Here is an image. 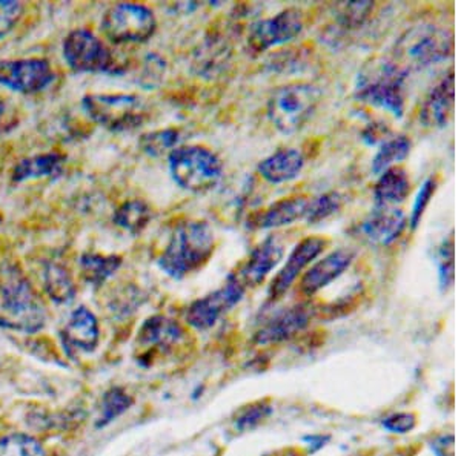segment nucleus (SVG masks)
Listing matches in <instances>:
<instances>
[{
    "label": "nucleus",
    "mask_w": 461,
    "mask_h": 456,
    "mask_svg": "<svg viewBox=\"0 0 461 456\" xmlns=\"http://www.w3.org/2000/svg\"><path fill=\"white\" fill-rule=\"evenodd\" d=\"M47 325V309L17 264L0 269V327L37 334Z\"/></svg>",
    "instance_id": "f257e3e1"
},
{
    "label": "nucleus",
    "mask_w": 461,
    "mask_h": 456,
    "mask_svg": "<svg viewBox=\"0 0 461 456\" xmlns=\"http://www.w3.org/2000/svg\"><path fill=\"white\" fill-rule=\"evenodd\" d=\"M214 229L204 220L178 223L163 249L158 264L173 280H182L203 268L214 254Z\"/></svg>",
    "instance_id": "f03ea898"
},
{
    "label": "nucleus",
    "mask_w": 461,
    "mask_h": 456,
    "mask_svg": "<svg viewBox=\"0 0 461 456\" xmlns=\"http://www.w3.org/2000/svg\"><path fill=\"white\" fill-rule=\"evenodd\" d=\"M408 76L391 58H373L357 74L354 99L402 119L406 105L404 85Z\"/></svg>",
    "instance_id": "7ed1b4c3"
},
{
    "label": "nucleus",
    "mask_w": 461,
    "mask_h": 456,
    "mask_svg": "<svg viewBox=\"0 0 461 456\" xmlns=\"http://www.w3.org/2000/svg\"><path fill=\"white\" fill-rule=\"evenodd\" d=\"M454 54V32L429 22L408 28L393 43V62L406 73L445 62Z\"/></svg>",
    "instance_id": "20e7f679"
},
{
    "label": "nucleus",
    "mask_w": 461,
    "mask_h": 456,
    "mask_svg": "<svg viewBox=\"0 0 461 456\" xmlns=\"http://www.w3.org/2000/svg\"><path fill=\"white\" fill-rule=\"evenodd\" d=\"M168 168L174 183L193 194L210 192L223 179L221 157L200 145L173 149L168 154Z\"/></svg>",
    "instance_id": "39448f33"
},
{
    "label": "nucleus",
    "mask_w": 461,
    "mask_h": 456,
    "mask_svg": "<svg viewBox=\"0 0 461 456\" xmlns=\"http://www.w3.org/2000/svg\"><path fill=\"white\" fill-rule=\"evenodd\" d=\"M321 102L314 84L294 82L274 91L267 99V114L274 128L285 136L300 131L312 119Z\"/></svg>",
    "instance_id": "423d86ee"
},
{
    "label": "nucleus",
    "mask_w": 461,
    "mask_h": 456,
    "mask_svg": "<svg viewBox=\"0 0 461 456\" xmlns=\"http://www.w3.org/2000/svg\"><path fill=\"white\" fill-rule=\"evenodd\" d=\"M82 106L91 121L114 132L132 131L148 117L147 105L137 94H88Z\"/></svg>",
    "instance_id": "0eeeda50"
},
{
    "label": "nucleus",
    "mask_w": 461,
    "mask_h": 456,
    "mask_svg": "<svg viewBox=\"0 0 461 456\" xmlns=\"http://www.w3.org/2000/svg\"><path fill=\"white\" fill-rule=\"evenodd\" d=\"M100 30L115 45L145 43L158 31V19L148 6L117 4L105 11Z\"/></svg>",
    "instance_id": "6e6552de"
},
{
    "label": "nucleus",
    "mask_w": 461,
    "mask_h": 456,
    "mask_svg": "<svg viewBox=\"0 0 461 456\" xmlns=\"http://www.w3.org/2000/svg\"><path fill=\"white\" fill-rule=\"evenodd\" d=\"M63 58L74 73H117L114 58L95 32L77 28L65 37Z\"/></svg>",
    "instance_id": "1a4fd4ad"
},
{
    "label": "nucleus",
    "mask_w": 461,
    "mask_h": 456,
    "mask_svg": "<svg viewBox=\"0 0 461 456\" xmlns=\"http://www.w3.org/2000/svg\"><path fill=\"white\" fill-rule=\"evenodd\" d=\"M245 294L247 288L237 280L234 273H230L221 288L189 304L185 315L186 323L195 331H210L221 318L240 303Z\"/></svg>",
    "instance_id": "9d476101"
},
{
    "label": "nucleus",
    "mask_w": 461,
    "mask_h": 456,
    "mask_svg": "<svg viewBox=\"0 0 461 456\" xmlns=\"http://www.w3.org/2000/svg\"><path fill=\"white\" fill-rule=\"evenodd\" d=\"M304 14L299 8H286L276 16L260 19L248 30L247 47L252 54H262L271 48L293 42L303 32Z\"/></svg>",
    "instance_id": "9b49d317"
},
{
    "label": "nucleus",
    "mask_w": 461,
    "mask_h": 456,
    "mask_svg": "<svg viewBox=\"0 0 461 456\" xmlns=\"http://www.w3.org/2000/svg\"><path fill=\"white\" fill-rule=\"evenodd\" d=\"M56 79L45 58H0V86L19 94H39Z\"/></svg>",
    "instance_id": "f8f14e48"
},
{
    "label": "nucleus",
    "mask_w": 461,
    "mask_h": 456,
    "mask_svg": "<svg viewBox=\"0 0 461 456\" xmlns=\"http://www.w3.org/2000/svg\"><path fill=\"white\" fill-rule=\"evenodd\" d=\"M328 243L330 242L325 237L317 236L306 237L302 242L297 243L286 258L284 268L278 271L269 284V300L277 301L282 299L289 289L293 288V284L303 275L304 271L323 254Z\"/></svg>",
    "instance_id": "ddd939ff"
},
{
    "label": "nucleus",
    "mask_w": 461,
    "mask_h": 456,
    "mask_svg": "<svg viewBox=\"0 0 461 456\" xmlns=\"http://www.w3.org/2000/svg\"><path fill=\"white\" fill-rule=\"evenodd\" d=\"M317 315V309L311 304H294L291 308L282 309L267 318L258 327L252 341L258 346H273L289 341L299 335L311 325V320Z\"/></svg>",
    "instance_id": "4468645a"
},
{
    "label": "nucleus",
    "mask_w": 461,
    "mask_h": 456,
    "mask_svg": "<svg viewBox=\"0 0 461 456\" xmlns=\"http://www.w3.org/2000/svg\"><path fill=\"white\" fill-rule=\"evenodd\" d=\"M408 225V219L399 208H377L354 228L358 238L374 246L388 247L399 240Z\"/></svg>",
    "instance_id": "2eb2a0df"
},
{
    "label": "nucleus",
    "mask_w": 461,
    "mask_h": 456,
    "mask_svg": "<svg viewBox=\"0 0 461 456\" xmlns=\"http://www.w3.org/2000/svg\"><path fill=\"white\" fill-rule=\"evenodd\" d=\"M356 251L349 247H339L336 251L330 252L328 255L311 264L310 269L304 271L300 277V294L311 299L319 294L321 289L328 288L337 278L351 268L352 263L356 260Z\"/></svg>",
    "instance_id": "dca6fc26"
},
{
    "label": "nucleus",
    "mask_w": 461,
    "mask_h": 456,
    "mask_svg": "<svg viewBox=\"0 0 461 456\" xmlns=\"http://www.w3.org/2000/svg\"><path fill=\"white\" fill-rule=\"evenodd\" d=\"M285 247L277 237L269 236L254 247L243 262L236 275L245 288H258L282 263Z\"/></svg>",
    "instance_id": "f3484780"
},
{
    "label": "nucleus",
    "mask_w": 461,
    "mask_h": 456,
    "mask_svg": "<svg viewBox=\"0 0 461 456\" xmlns=\"http://www.w3.org/2000/svg\"><path fill=\"white\" fill-rule=\"evenodd\" d=\"M63 349L69 357L76 353H91L99 346L100 326L95 317L88 308L79 306L69 314L68 320L60 331Z\"/></svg>",
    "instance_id": "a211bd4d"
},
{
    "label": "nucleus",
    "mask_w": 461,
    "mask_h": 456,
    "mask_svg": "<svg viewBox=\"0 0 461 456\" xmlns=\"http://www.w3.org/2000/svg\"><path fill=\"white\" fill-rule=\"evenodd\" d=\"M456 106V73L449 69L443 79L430 88L420 108V123L430 130L445 128L454 116Z\"/></svg>",
    "instance_id": "6ab92c4d"
},
{
    "label": "nucleus",
    "mask_w": 461,
    "mask_h": 456,
    "mask_svg": "<svg viewBox=\"0 0 461 456\" xmlns=\"http://www.w3.org/2000/svg\"><path fill=\"white\" fill-rule=\"evenodd\" d=\"M310 199L304 195H294L288 199L277 200L263 210L254 212L248 219V228L252 231H267L278 229L284 226L293 225L304 219Z\"/></svg>",
    "instance_id": "aec40b11"
},
{
    "label": "nucleus",
    "mask_w": 461,
    "mask_h": 456,
    "mask_svg": "<svg viewBox=\"0 0 461 456\" xmlns=\"http://www.w3.org/2000/svg\"><path fill=\"white\" fill-rule=\"evenodd\" d=\"M304 163L303 152L295 148H282L258 163V173L267 183H288L299 177Z\"/></svg>",
    "instance_id": "412c9836"
},
{
    "label": "nucleus",
    "mask_w": 461,
    "mask_h": 456,
    "mask_svg": "<svg viewBox=\"0 0 461 456\" xmlns=\"http://www.w3.org/2000/svg\"><path fill=\"white\" fill-rule=\"evenodd\" d=\"M185 338V329L178 321L165 315H152L143 321L137 332V343L142 347L168 351Z\"/></svg>",
    "instance_id": "4be33fe9"
},
{
    "label": "nucleus",
    "mask_w": 461,
    "mask_h": 456,
    "mask_svg": "<svg viewBox=\"0 0 461 456\" xmlns=\"http://www.w3.org/2000/svg\"><path fill=\"white\" fill-rule=\"evenodd\" d=\"M65 157L59 152L36 154L32 157L22 158L11 171V180L14 183H23L30 180L54 179L63 173Z\"/></svg>",
    "instance_id": "5701e85b"
},
{
    "label": "nucleus",
    "mask_w": 461,
    "mask_h": 456,
    "mask_svg": "<svg viewBox=\"0 0 461 456\" xmlns=\"http://www.w3.org/2000/svg\"><path fill=\"white\" fill-rule=\"evenodd\" d=\"M411 192V180L403 168L393 166L380 174L374 184V206L377 208H397L403 203Z\"/></svg>",
    "instance_id": "b1692460"
},
{
    "label": "nucleus",
    "mask_w": 461,
    "mask_h": 456,
    "mask_svg": "<svg viewBox=\"0 0 461 456\" xmlns=\"http://www.w3.org/2000/svg\"><path fill=\"white\" fill-rule=\"evenodd\" d=\"M42 283L50 300L56 304L73 303L77 288L74 284L73 275L62 263L48 262L43 266Z\"/></svg>",
    "instance_id": "393cba45"
},
{
    "label": "nucleus",
    "mask_w": 461,
    "mask_h": 456,
    "mask_svg": "<svg viewBox=\"0 0 461 456\" xmlns=\"http://www.w3.org/2000/svg\"><path fill=\"white\" fill-rule=\"evenodd\" d=\"M121 255H105L97 252H85L80 255V275L86 283L100 288L122 268Z\"/></svg>",
    "instance_id": "a878e982"
},
{
    "label": "nucleus",
    "mask_w": 461,
    "mask_h": 456,
    "mask_svg": "<svg viewBox=\"0 0 461 456\" xmlns=\"http://www.w3.org/2000/svg\"><path fill=\"white\" fill-rule=\"evenodd\" d=\"M151 220V206L140 199L126 200L113 214L114 225L131 236H140Z\"/></svg>",
    "instance_id": "bb28decb"
},
{
    "label": "nucleus",
    "mask_w": 461,
    "mask_h": 456,
    "mask_svg": "<svg viewBox=\"0 0 461 456\" xmlns=\"http://www.w3.org/2000/svg\"><path fill=\"white\" fill-rule=\"evenodd\" d=\"M411 149H412V142L409 137H391L386 142H383L378 148V151L375 152L373 163H371V171L375 175H380L389 168L399 166L400 162L408 158Z\"/></svg>",
    "instance_id": "cd10ccee"
},
{
    "label": "nucleus",
    "mask_w": 461,
    "mask_h": 456,
    "mask_svg": "<svg viewBox=\"0 0 461 456\" xmlns=\"http://www.w3.org/2000/svg\"><path fill=\"white\" fill-rule=\"evenodd\" d=\"M134 404V398L126 392L125 389L114 386L110 390H106L104 398H102V407H100V416L95 427L104 429L111 423H114L119 416L131 409Z\"/></svg>",
    "instance_id": "c85d7f7f"
},
{
    "label": "nucleus",
    "mask_w": 461,
    "mask_h": 456,
    "mask_svg": "<svg viewBox=\"0 0 461 456\" xmlns=\"http://www.w3.org/2000/svg\"><path fill=\"white\" fill-rule=\"evenodd\" d=\"M435 263L438 269L440 291L447 292L456 282V236H454V231L446 237L435 252Z\"/></svg>",
    "instance_id": "c756f323"
},
{
    "label": "nucleus",
    "mask_w": 461,
    "mask_h": 456,
    "mask_svg": "<svg viewBox=\"0 0 461 456\" xmlns=\"http://www.w3.org/2000/svg\"><path fill=\"white\" fill-rule=\"evenodd\" d=\"M182 140V132L177 128H165L158 131L147 132L140 137L139 147L149 157H160L178 147Z\"/></svg>",
    "instance_id": "7c9ffc66"
},
{
    "label": "nucleus",
    "mask_w": 461,
    "mask_h": 456,
    "mask_svg": "<svg viewBox=\"0 0 461 456\" xmlns=\"http://www.w3.org/2000/svg\"><path fill=\"white\" fill-rule=\"evenodd\" d=\"M343 208V195L337 191H330L325 194L317 195L314 199H310L304 220L310 225H319L321 221H326L332 215L340 212Z\"/></svg>",
    "instance_id": "2f4dec72"
},
{
    "label": "nucleus",
    "mask_w": 461,
    "mask_h": 456,
    "mask_svg": "<svg viewBox=\"0 0 461 456\" xmlns=\"http://www.w3.org/2000/svg\"><path fill=\"white\" fill-rule=\"evenodd\" d=\"M0 456H47V452L34 436L11 434L0 438Z\"/></svg>",
    "instance_id": "473e14b6"
},
{
    "label": "nucleus",
    "mask_w": 461,
    "mask_h": 456,
    "mask_svg": "<svg viewBox=\"0 0 461 456\" xmlns=\"http://www.w3.org/2000/svg\"><path fill=\"white\" fill-rule=\"evenodd\" d=\"M373 11L371 2H346L337 8V22L343 31H351L362 27Z\"/></svg>",
    "instance_id": "72a5a7b5"
},
{
    "label": "nucleus",
    "mask_w": 461,
    "mask_h": 456,
    "mask_svg": "<svg viewBox=\"0 0 461 456\" xmlns=\"http://www.w3.org/2000/svg\"><path fill=\"white\" fill-rule=\"evenodd\" d=\"M438 188V180L437 177H429L423 182V184L420 186L419 192L415 195L414 203H412V210L409 214L408 225L412 231H415L421 223V219L425 215L428 206H429L430 200L434 197Z\"/></svg>",
    "instance_id": "f704fd0d"
},
{
    "label": "nucleus",
    "mask_w": 461,
    "mask_h": 456,
    "mask_svg": "<svg viewBox=\"0 0 461 456\" xmlns=\"http://www.w3.org/2000/svg\"><path fill=\"white\" fill-rule=\"evenodd\" d=\"M274 407L267 401H258V403L248 406L237 415L236 429L239 432H248L256 429L273 415Z\"/></svg>",
    "instance_id": "c9c22d12"
},
{
    "label": "nucleus",
    "mask_w": 461,
    "mask_h": 456,
    "mask_svg": "<svg viewBox=\"0 0 461 456\" xmlns=\"http://www.w3.org/2000/svg\"><path fill=\"white\" fill-rule=\"evenodd\" d=\"M23 16V5L14 0H0V39L8 36Z\"/></svg>",
    "instance_id": "e433bc0d"
},
{
    "label": "nucleus",
    "mask_w": 461,
    "mask_h": 456,
    "mask_svg": "<svg viewBox=\"0 0 461 456\" xmlns=\"http://www.w3.org/2000/svg\"><path fill=\"white\" fill-rule=\"evenodd\" d=\"M165 60L158 54H148L143 60L142 76H140V85H143L147 90H152L158 86L165 76Z\"/></svg>",
    "instance_id": "4c0bfd02"
},
{
    "label": "nucleus",
    "mask_w": 461,
    "mask_h": 456,
    "mask_svg": "<svg viewBox=\"0 0 461 456\" xmlns=\"http://www.w3.org/2000/svg\"><path fill=\"white\" fill-rule=\"evenodd\" d=\"M382 427L395 435L411 434L417 427V416L412 412H395L383 418Z\"/></svg>",
    "instance_id": "58836bf2"
},
{
    "label": "nucleus",
    "mask_w": 461,
    "mask_h": 456,
    "mask_svg": "<svg viewBox=\"0 0 461 456\" xmlns=\"http://www.w3.org/2000/svg\"><path fill=\"white\" fill-rule=\"evenodd\" d=\"M388 126L382 123V121H374L365 128L362 131V140L367 147H375V145H382L389 139Z\"/></svg>",
    "instance_id": "ea45409f"
},
{
    "label": "nucleus",
    "mask_w": 461,
    "mask_h": 456,
    "mask_svg": "<svg viewBox=\"0 0 461 456\" xmlns=\"http://www.w3.org/2000/svg\"><path fill=\"white\" fill-rule=\"evenodd\" d=\"M430 449L434 452L435 456H454V453H456V436L452 434L437 436L430 443Z\"/></svg>",
    "instance_id": "a19ab883"
},
{
    "label": "nucleus",
    "mask_w": 461,
    "mask_h": 456,
    "mask_svg": "<svg viewBox=\"0 0 461 456\" xmlns=\"http://www.w3.org/2000/svg\"><path fill=\"white\" fill-rule=\"evenodd\" d=\"M303 443L310 446L311 455H314L317 452L321 451L323 447L330 441V435H321V434H314V435H306L302 438Z\"/></svg>",
    "instance_id": "79ce46f5"
},
{
    "label": "nucleus",
    "mask_w": 461,
    "mask_h": 456,
    "mask_svg": "<svg viewBox=\"0 0 461 456\" xmlns=\"http://www.w3.org/2000/svg\"><path fill=\"white\" fill-rule=\"evenodd\" d=\"M4 117H5V103H4V100L0 99V126H2Z\"/></svg>",
    "instance_id": "37998d69"
}]
</instances>
